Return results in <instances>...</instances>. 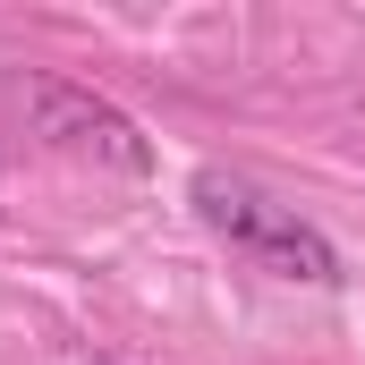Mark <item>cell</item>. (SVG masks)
<instances>
[{"label": "cell", "mask_w": 365, "mask_h": 365, "mask_svg": "<svg viewBox=\"0 0 365 365\" xmlns=\"http://www.w3.org/2000/svg\"><path fill=\"white\" fill-rule=\"evenodd\" d=\"M26 102H34V128H43L51 145L102 153L110 170H153V145L136 136V119H128V110H110L102 93L68 86V77H34V86H26Z\"/></svg>", "instance_id": "7a4b0ae2"}, {"label": "cell", "mask_w": 365, "mask_h": 365, "mask_svg": "<svg viewBox=\"0 0 365 365\" xmlns=\"http://www.w3.org/2000/svg\"><path fill=\"white\" fill-rule=\"evenodd\" d=\"M93 365H119V357H93Z\"/></svg>", "instance_id": "3957f363"}, {"label": "cell", "mask_w": 365, "mask_h": 365, "mask_svg": "<svg viewBox=\"0 0 365 365\" xmlns=\"http://www.w3.org/2000/svg\"><path fill=\"white\" fill-rule=\"evenodd\" d=\"M195 221L212 230V238H230L238 255H255L264 272L280 280H306V289H331L340 280V255H331V238L314 230V221H297L289 204L272 195H255L247 179H230V170H195Z\"/></svg>", "instance_id": "6da1fadb"}]
</instances>
